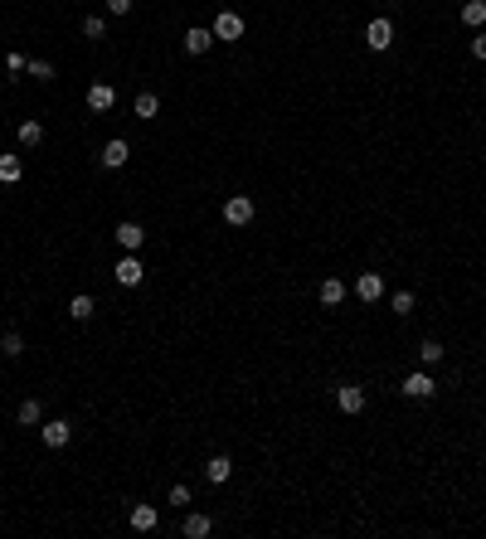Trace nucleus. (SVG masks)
Listing matches in <instances>:
<instances>
[{"instance_id":"obj_31","label":"nucleus","mask_w":486,"mask_h":539,"mask_svg":"<svg viewBox=\"0 0 486 539\" xmlns=\"http://www.w3.org/2000/svg\"><path fill=\"white\" fill-rule=\"evenodd\" d=\"M472 54H477V58L486 63V34H477V39H472Z\"/></svg>"},{"instance_id":"obj_10","label":"nucleus","mask_w":486,"mask_h":539,"mask_svg":"<svg viewBox=\"0 0 486 539\" xmlns=\"http://www.w3.org/2000/svg\"><path fill=\"white\" fill-rule=\"evenodd\" d=\"M127 156H132V146H127L122 136H117V141H108V146H103V165H108V170H122V165H127Z\"/></svg>"},{"instance_id":"obj_23","label":"nucleus","mask_w":486,"mask_h":539,"mask_svg":"<svg viewBox=\"0 0 486 539\" xmlns=\"http://www.w3.org/2000/svg\"><path fill=\"white\" fill-rule=\"evenodd\" d=\"M83 34H88V39H103V34H108V20H103V15H83Z\"/></svg>"},{"instance_id":"obj_21","label":"nucleus","mask_w":486,"mask_h":539,"mask_svg":"<svg viewBox=\"0 0 486 539\" xmlns=\"http://www.w3.org/2000/svg\"><path fill=\"white\" fill-rule=\"evenodd\" d=\"M418 360H423V370L443 365V345H438V340H423V345H418Z\"/></svg>"},{"instance_id":"obj_9","label":"nucleus","mask_w":486,"mask_h":539,"mask_svg":"<svg viewBox=\"0 0 486 539\" xmlns=\"http://www.w3.org/2000/svg\"><path fill=\"white\" fill-rule=\"evenodd\" d=\"M39 437H44V447H63V442L73 437V423H63V418H49V423L39 428Z\"/></svg>"},{"instance_id":"obj_3","label":"nucleus","mask_w":486,"mask_h":539,"mask_svg":"<svg viewBox=\"0 0 486 539\" xmlns=\"http://www.w3.org/2000/svg\"><path fill=\"white\" fill-rule=\"evenodd\" d=\"M112 239L122 243V253H136V248H141V243H146V229H141V224H132V219H122V224H117V234H112Z\"/></svg>"},{"instance_id":"obj_4","label":"nucleus","mask_w":486,"mask_h":539,"mask_svg":"<svg viewBox=\"0 0 486 539\" xmlns=\"http://www.w3.org/2000/svg\"><path fill=\"white\" fill-rule=\"evenodd\" d=\"M112 277H117V282H122V287H141V277H146V268H141V263H136L132 253H122V263H117V268H112Z\"/></svg>"},{"instance_id":"obj_2","label":"nucleus","mask_w":486,"mask_h":539,"mask_svg":"<svg viewBox=\"0 0 486 539\" xmlns=\"http://www.w3.org/2000/svg\"><path fill=\"white\" fill-rule=\"evenodd\" d=\"M365 44H370L375 54H384V49L394 44V25H389V20H370V25H365Z\"/></svg>"},{"instance_id":"obj_15","label":"nucleus","mask_w":486,"mask_h":539,"mask_svg":"<svg viewBox=\"0 0 486 539\" xmlns=\"http://www.w3.org/2000/svg\"><path fill=\"white\" fill-rule=\"evenodd\" d=\"M205 476H210L214 486H224L229 476H234V461H229V457H210V461H205Z\"/></svg>"},{"instance_id":"obj_22","label":"nucleus","mask_w":486,"mask_h":539,"mask_svg":"<svg viewBox=\"0 0 486 539\" xmlns=\"http://www.w3.org/2000/svg\"><path fill=\"white\" fill-rule=\"evenodd\" d=\"M0 350L10 355V360H15V355H25V335H20V330H10V335H0Z\"/></svg>"},{"instance_id":"obj_28","label":"nucleus","mask_w":486,"mask_h":539,"mask_svg":"<svg viewBox=\"0 0 486 539\" xmlns=\"http://www.w3.org/2000/svg\"><path fill=\"white\" fill-rule=\"evenodd\" d=\"M394 311L408 316V311H413V292H394Z\"/></svg>"},{"instance_id":"obj_29","label":"nucleus","mask_w":486,"mask_h":539,"mask_svg":"<svg viewBox=\"0 0 486 539\" xmlns=\"http://www.w3.org/2000/svg\"><path fill=\"white\" fill-rule=\"evenodd\" d=\"M170 506H190V486H175L170 491Z\"/></svg>"},{"instance_id":"obj_18","label":"nucleus","mask_w":486,"mask_h":539,"mask_svg":"<svg viewBox=\"0 0 486 539\" xmlns=\"http://www.w3.org/2000/svg\"><path fill=\"white\" fill-rule=\"evenodd\" d=\"M15 423H20V428H34V423H44V408L34 404V399H25V404H20V413H15Z\"/></svg>"},{"instance_id":"obj_20","label":"nucleus","mask_w":486,"mask_h":539,"mask_svg":"<svg viewBox=\"0 0 486 539\" xmlns=\"http://www.w3.org/2000/svg\"><path fill=\"white\" fill-rule=\"evenodd\" d=\"M93 311H98L93 297H73V301H68V316H73V321H93Z\"/></svg>"},{"instance_id":"obj_19","label":"nucleus","mask_w":486,"mask_h":539,"mask_svg":"<svg viewBox=\"0 0 486 539\" xmlns=\"http://www.w3.org/2000/svg\"><path fill=\"white\" fill-rule=\"evenodd\" d=\"M20 175H25V165H20V156H0V180H5V185H15Z\"/></svg>"},{"instance_id":"obj_11","label":"nucleus","mask_w":486,"mask_h":539,"mask_svg":"<svg viewBox=\"0 0 486 539\" xmlns=\"http://www.w3.org/2000/svg\"><path fill=\"white\" fill-rule=\"evenodd\" d=\"M112 103H117L112 83H93V88H88V108H93V112H108Z\"/></svg>"},{"instance_id":"obj_24","label":"nucleus","mask_w":486,"mask_h":539,"mask_svg":"<svg viewBox=\"0 0 486 539\" xmlns=\"http://www.w3.org/2000/svg\"><path fill=\"white\" fill-rule=\"evenodd\" d=\"M132 112H136V117H156V112H161V103H156V93H141Z\"/></svg>"},{"instance_id":"obj_32","label":"nucleus","mask_w":486,"mask_h":539,"mask_svg":"<svg viewBox=\"0 0 486 539\" xmlns=\"http://www.w3.org/2000/svg\"><path fill=\"white\" fill-rule=\"evenodd\" d=\"M0 335H5V325H0Z\"/></svg>"},{"instance_id":"obj_26","label":"nucleus","mask_w":486,"mask_h":539,"mask_svg":"<svg viewBox=\"0 0 486 539\" xmlns=\"http://www.w3.org/2000/svg\"><path fill=\"white\" fill-rule=\"evenodd\" d=\"M5 73L15 78V73H29V58L25 54H5Z\"/></svg>"},{"instance_id":"obj_1","label":"nucleus","mask_w":486,"mask_h":539,"mask_svg":"<svg viewBox=\"0 0 486 539\" xmlns=\"http://www.w3.org/2000/svg\"><path fill=\"white\" fill-rule=\"evenodd\" d=\"M253 214H258V209H253V199H248V194H229V199H224V219H229L234 229H248V224H253Z\"/></svg>"},{"instance_id":"obj_27","label":"nucleus","mask_w":486,"mask_h":539,"mask_svg":"<svg viewBox=\"0 0 486 539\" xmlns=\"http://www.w3.org/2000/svg\"><path fill=\"white\" fill-rule=\"evenodd\" d=\"M29 73H34V78H54V63H44V58H29Z\"/></svg>"},{"instance_id":"obj_8","label":"nucleus","mask_w":486,"mask_h":539,"mask_svg":"<svg viewBox=\"0 0 486 539\" xmlns=\"http://www.w3.org/2000/svg\"><path fill=\"white\" fill-rule=\"evenodd\" d=\"M336 404H341V413H360L365 408V389L360 384H336Z\"/></svg>"},{"instance_id":"obj_6","label":"nucleus","mask_w":486,"mask_h":539,"mask_svg":"<svg viewBox=\"0 0 486 539\" xmlns=\"http://www.w3.org/2000/svg\"><path fill=\"white\" fill-rule=\"evenodd\" d=\"M214 39H243V15H239V10H219Z\"/></svg>"},{"instance_id":"obj_5","label":"nucleus","mask_w":486,"mask_h":539,"mask_svg":"<svg viewBox=\"0 0 486 539\" xmlns=\"http://www.w3.org/2000/svg\"><path fill=\"white\" fill-rule=\"evenodd\" d=\"M399 389H404L408 399H433V394H438V384H433V375H428V370H418V375H408L404 384H399Z\"/></svg>"},{"instance_id":"obj_12","label":"nucleus","mask_w":486,"mask_h":539,"mask_svg":"<svg viewBox=\"0 0 486 539\" xmlns=\"http://www.w3.org/2000/svg\"><path fill=\"white\" fill-rule=\"evenodd\" d=\"M210 44H214V29H185V54H205V49H210Z\"/></svg>"},{"instance_id":"obj_30","label":"nucleus","mask_w":486,"mask_h":539,"mask_svg":"<svg viewBox=\"0 0 486 539\" xmlns=\"http://www.w3.org/2000/svg\"><path fill=\"white\" fill-rule=\"evenodd\" d=\"M132 10V0H108V15H127Z\"/></svg>"},{"instance_id":"obj_7","label":"nucleus","mask_w":486,"mask_h":539,"mask_svg":"<svg viewBox=\"0 0 486 539\" xmlns=\"http://www.w3.org/2000/svg\"><path fill=\"white\" fill-rule=\"evenodd\" d=\"M355 297L360 301H379L384 297V277H379V272H360V277H355Z\"/></svg>"},{"instance_id":"obj_16","label":"nucleus","mask_w":486,"mask_h":539,"mask_svg":"<svg viewBox=\"0 0 486 539\" xmlns=\"http://www.w3.org/2000/svg\"><path fill=\"white\" fill-rule=\"evenodd\" d=\"M156 520H161V515H156V506H132V530H141V535H146V530H156Z\"/></svg>"},{"instance_id":"obj_25","label":"nucleus","mask_w":486,"mask_h":539,"mask_svg":"<svg viewBox=\"0 0 486 539\" xmlns=\"http://www.w3.org/2000/svg\"><path fill=\"white\" fill-rule=\"evenodd\" d=\"M39 141H44V127L39 122H25L20 127V146H39Z\"/></svg>"},{"instance_id":"obj_17","label":"nucleus","mask_w":486,"mask_h":539,"mask_svg":"<svg viewBox=\"0 0 486 539\" xmlns=\"http://www.w3.org/2000/svg\"><path fill=\"white\" fill-rule=\"evenodd\" d=\"M462 25H472V29L486 25V0H467L462 5Z\"/></svg>"},{"instance_id":"obj_14","label":"nucleus","mask_w":486,"mask_h":539,"mask_svg":"<svg viewBox=\"0 0 486 539\" xmlns=\"http://www.w3.org/2000/svg\"><path fill=\"white\" fill-rule=\"evenodd\" d=\"M180 530H185V539H205V535H210V530H214V525H210V515L190 511V515H185V525H180Z\"/></svg>"},{"instance_id":"obj_13","label":"nucleus","mask_w":486,"mask_h":539,"mask_svg":"<svg viewBox=\"0 0 486 539\" xmlns=\"http://www.w3.org/2000/svg\"><path fill=\"white\" fill-rule=\"evenodd\" d=\"M346 301V282L341 277H321V306H341Z\"/></svg>"}]
</instances>
